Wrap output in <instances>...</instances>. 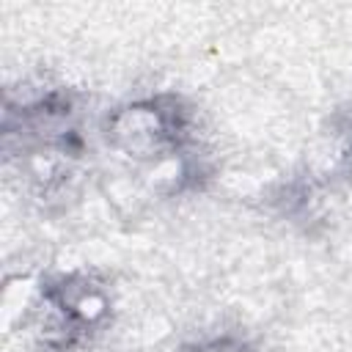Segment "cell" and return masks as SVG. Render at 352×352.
I'll return each instance as SVG.
<instances>
[{"label":"cell","instance_id":"cell-3","mask_svg":"<svg viewBox=\"0 0 352 352\" xmlns=\"http://www.w3.org/2000/svg\"><path fill=\"white\" fill-rule=\"evenodd\" d=\"M182 352H256V349L236 338H214V341H204L195 346H184Z\"/></svg>","mask_w":352,"mask_h":352},{"label":"cell","instance_id":"cell-4","mask_svg":"<svg viewBox=\"0 0 352 352\" xmlns=\"http://www.w3.org/2000/svg\"><path fill=\"white\" fill-rule=\"evenodd\" d=\"M338 135L344 138V151H346V157L352 160V110H346V113L341 116V121H338Z\"/></svg>","mask_w":352,"mask_h":352},{"label":"cell","instance_id":"cell-1","mask_svg":"<svg viewBox=\"0 0 352 352\" xmlns=\"http://www.w3.org/2000/svg\"><path fill=\"white\" fill-rule=\"evenodd\" d=\"M107 140L132 160H160L182 151L192 135V116L173 94L138 99L107 116Z\"/></svg>","mask_w":352,"mask_h":352},{"label":"cell","instance_id":"cell-2","mask_svg":"<svg viewBox=\"0 0 352 352\" xmlns=\"http://www.w3.org/2000/svg\"><path fill=\"white\" fill-rule=\"evenodd\" d=\"M110 316V294L88 272H69L41 286L38 338L50 349H74Z\"/></svg>","mask_w":352,"mask_h":352}]
</instances>
